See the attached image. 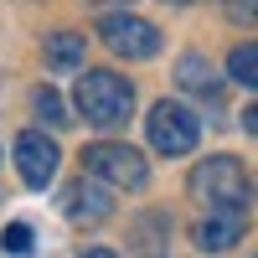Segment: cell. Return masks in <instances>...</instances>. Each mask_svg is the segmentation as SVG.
Returning a JSON list of instances; mask_svg holds the SVG:
<instances>
[{
	"mask_svg": "<svg viewBox=\"0 0 258 258\" xmlns=\"http://www.w3.org/2000/svg\"><path fill=\"white\" fill-rule=\"evenodd\" d=\"M222 6H227L232 21H243V26H253V21H258V0H222Z\"/></svg>",
	"mask_w": 258,
	"mask_h": 258,
	"instance_id": "cell-14",
	"label": "cell"
},
{
	"mask_svg": "<svg viewBox=\"0 0 258 258\" xmlns=\"http://www.w3.org/2000/svg\"><path fill=\"white\" fill-rule=\"evenodd\" d=\"M227 73H232V83H243V88H258V41H243V47H232Z\"/></svg>",
	"mask_w": 258,
	"mask_h": 258,
	"instance_id": "cell-11",
	"label": "cell"
},
{
	"mask_svg": "<svg viewBox=\"0 0 258 258\" xmlns=\"http://www.w3.org/2000/svg\"><path fill=\"white\" fill-rule=\"evenodd\" d=\"M88 57V41L78 31H52L47 36V73H78Z\"/></svg>",
	"mask_w": 258,
	"mask_h": 258,
	"instance_id": "cell-9",
	"label": "cell"
},
{
	"mask_svg": "<svg viewBox=\"0 0 258 258\" xmlns=\"http://www.w3.org/2000/svg\"><path fill=\"white\" fill-rule=\"evenodd\" d=\"M83 170L98 181H109V186H124V191H140L150 181V165L135 145H114V140H103V145H88L83 150Z\"/></svg>",
	"mask_w": 258,
	"mask_h": 258,
	"instance_id": "cell-3",
	"label": "cell"
},
{
	"mask_svg": "<svg viewBox=\"0 0 258 258\" xmlns=\"http://www.w3.org/2000/svg\"><path fill=\"white\" fill-rule=\"evenodd\" d=\"M191 197L212 212H243L248 207V170L232 160V155H212L191 170Z\"/></svg>",
	"mask_w": 258,
	"mask_h": 258,
	"instance_id": "cell-2",
	"label": "cell"
},
{
	"mask_svg": "<svg viewBox=\"0 0 258 258\" xmlns=\"http://www.w3.org/2000/svg\"><path fill=\"white\" fill-rule=\"evenodd\" d=\"M83 258H119V253H109V248H88Z\"/></svg>",
	"mask_w": 258,
	"mask_h": 258,
	"instance_id": "cell-16",
	"label": "cell"
},
{
	"mask_svg": "<svg viewBox=\"0 0 258 258\" xmlns=\"http://www.w3.org/2000/svg\"><path fill=\"white\" fill-rule=\"evenodd\" d=\"M98 36H103V47L129 57V62H145V57H155L160 52V31L150 26L145 16H129V11H109L98 21Z\"/></svg>",
	"mask_w": 258,
	"mask_h": 258,
	"instance_id": "cell-5",
	"label": "cell"
},
{
	"mask_svg": "<svg viewBox=\"0 0 258 258\" xmlns=\"http://www.w3.org/2000/svg\"><path fill=\"white\" fill-rule=\"evenodd\" d=\"M135 109V88H129V78L119 73H98L88 68L78 78V114H88V124L98 129H119Z\"/></svg>",
	"mask_w": 258,
	"mask_h": 258,
	"instance_id": "cell-1",
	"label": "cell"
},
{
	"mask_svg": "<svg viewBox=\"0 0 258 258\" xmlns=\"http://www.w3.org/2000/svg\"><path fill=\"white\" fill-rule=\"evenodd\" d=\"M0 248H6V253H31V227L26 222H11L6 232H0Z\"/></svg>",
	"mask_w": 258,
	"mask_h": 258,
	"instance_id": "cell-13",
	"label": "cell"
},
{
	"mask_svg": "<svg viewBox=\"0 0 258 258\" xmlns=\"http://www.w3.org/2000/svg\"><path fill=\"white\" fill-rule=\"evenodd\" d=\"M176 78H181V88H197V93H212V98H217V78H212V62H207V57L186 52L181 68H176Z\"/></svg>",
	"mask_w": 258,
	"mask_h": 258,
	"instance_id": "cell-10",
	"label": "cell"
},
{
	"mask_svg": "<svg viewBox=\"0 0 258 258\" xmlns=\"http://www.w3.org/2000/svg\"><path fill=\"white\" fill-rule=\"evenodd\" d=\"M243 124H248V135H258V103H253V109L243 114Z\"/></svg>",
	"mask_w": 258,
	"mask_h": 258,
	"instance_id": "cell-15",
	"label": "cell"
},
{
	"mask_svg": "<svg viewBox=\"0 0 258 258\" xmlns=\"http://www.w3.org/2000/svg\"><path fill=\"white\" fill-rule=\"evenodd\" d=\"M145 129H150V145H155L160 155H191V150H197V140H202L197 114H191L186 103H170V98H160L155 109H150Z\"/></svg>",
	"mask_w": 258,
	"mask_h": 258,
	"instance_id": "cell-4",
	"label": "cell"
},
{
	"mask_svg": "<svg viewBox=\"0 0 258 258\" xmlns=\"http://www.w3.org/2000/svg\"><path fill=\"white\" fill-rule=\"evenodd\" d=\"M62 212H68L73 222H103V217L114 212V202L103 197L98 176H88V170H83V181H73V186H68V197H62Z\"/></svg>",
	"mask_w": 258,
	"mask_h": 258,
	"instance_id": "cell-7",
	"label": "cell"
},
{
	"mask_svg": "<svg viewBox=\"0 0 258 258\" xmlns=\"http://www.w3.org/2000/svg\"><path fill=\"white\" fill-rule=\"evenodd\" d=\"M243 238V212H212V217L197 227V248L202 253H227Z\"/></svg>",
	"mask_w": 258,
	"mask_h": 258,
	"instance_id": "cell-8",
	"label": "cell"
},
{
	"mask_svg": "<svg viewBox=\"0 0 258 258\" xmlns=\"http://www.w3.org/2000/svg\"><path fill=\"white\" fill-rule=\"evenodd\" d=\"M57 145L41 135V129H26V135H16V170L26 186H47L57 176Z\"/></svg>",
	"mask_w": 258,
	"mask_h": 258,
	"instance_id": "cell-6",
	"label": "cell"
},
{
	"mask_svg": "<svg viewBox=\"0 0 258 258\" xmlns=\"http://www.w3.org/2000/svg\"><path fill=\"white\" fill-rule=\"evenodd\" d=\"M36 114L47 119V124H57V129H62V124H73V114L62 109V98H57L52 88H36Z\"/></svg>",
	"mask_w": 258,
	"mask_h": 258,
	"instance_id": "cell-12",
	"label": "cell"
}]
</instances>
